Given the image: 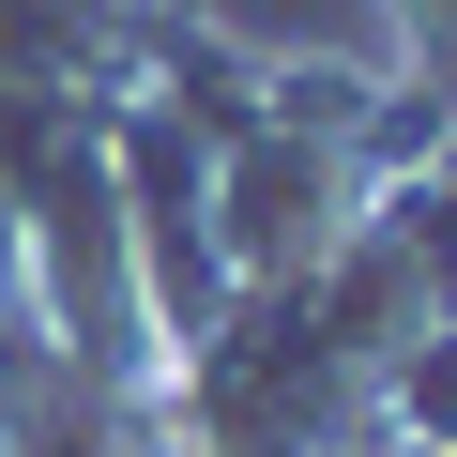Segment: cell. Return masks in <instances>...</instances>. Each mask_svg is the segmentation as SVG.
<instances>
[]
</instances>
